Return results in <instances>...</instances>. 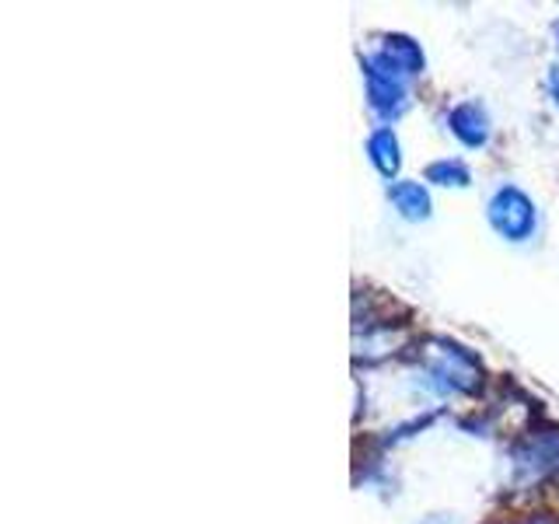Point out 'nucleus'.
I'll return each instance as SVG.
<instances>
[{
	"label": "nucleus",
	"mask_w": 559,
	"mask_h": 524,
	"mask_svg": "<svg viewBox=\"0 0 559 524\" xmlns=\"http://www.w3.org/2000/svg\"><path fill=\"white\" fill-rule=\"evenodd\" d=\"M427 179L441 186H468V171L459 162H441L427 168Z\"/></svg>",
	"instance_id": "7"
},
{
	"label": "nucleus",
	"mask_w": 559,
	"mask_h": 524,
	"mask_svg": "<svg viewBox=\"0 0 559 524\" xmlns=\"http://www.w3.org/2000/svg\"><path fill=\"white\" fill-rule=\"evenodd\" d=\"M384 57H392L406 74H416V70L424 67V52H419V46L406 39V35H389V39H384Z\"/></svg>",
	"instance_id": "5"
},
{
	"label": "nucleus",
	"mask_w": 559,
	"mask_h": 524,
	"mask_svg": "<svg viewBox=\"0 0 559 524\" xmlns=\"http://www.w3.org/2000/svg\"><path fill=\"white\" fill-rule=\"evenodd\" d=\"M392 203H395L406 217H413V221L430 214V196H427V189L419 186V182H395V186H392Z\"/></svg>",
	"instance_id": "4"
},
{
	"label": "nucleus",
	"mask_w": 559,
	"mask_h": 524,
	"mask_svg": "<svg viewBox=\"0 0 559 524\" xmlns=\"http://www.w3.org/2000/svg\"><path fill=\"white\" fill-rule=\"evenodd\" d=\"M451 130H454V136L462 140V144H468V147H483L486 144V136H489V122H486V116H483V109L479 105H459V109L451 112Z\"/></svg>",
	"instance_id": "3"
},
{
	"label": "nucleus",
	"mask_w": 559,
	"mask_h": 524,
	"mask_svg": "<svg viewBox=\"0 0 559 524\" xmlns=\"http://www.w3.org/2000/svg\"><path fill=\"white\" fill-rule=\"evenodd\" d=\"M367 151H371L378 171H381V175H389V179H392L395 168H399V144H395L392 130H378V133L371 136V144H367Z\"/></svg>",
	"instance_id": "6"
},
{
	"label": "nucleus",
	"mask_w": 559,
	"mask_h": 524,
	"mask_svg": "<svg viewBox=\"0 0 559 524\" xmlns=\"http://www.w3.org/2000/svg\"><path fill=\"white\" fill-rule=\"evenodd\" d=\"M367 84H371V98L378 109H392L402 102V81H406V70H402L392 57H371L364 63Z\"/></svg>",
	"instance_id": "2"
},
{
	"label": "nucleus",
	"mask_w": 559,
	"mask_h": 524,
	"mask_svg": "<svg viewBox=\"0 0 559 524\" xmlns=\"http://www.w3.org/2000/svg\"><path fill=\"white\" fill-rule=\"evenodd\" d=\"M552 87H556V95H559V70H556V74H552Z\"/></svg>",
	"instance_id": "8"
},
{
	"label": "nucleus",
	"mask_w": 559,
	"mask_h": 524,
	"mask_svg": "<svg viewBox=\"0 0 559 524\" xmlns=\"http://www.w3.org/2000/svg\"><path fill=\"white\" fill-rule=\"evenodd\" d=\"M489 224H493L503 238L524 241L535 227V206L521 189L503 186L497 196L489 200Z\"/></svg>",
	"instance_id": "1"
}]
</instances>
